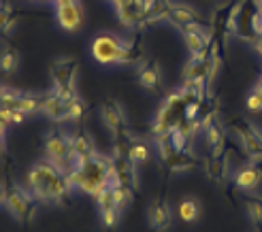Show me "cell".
<instances>
[{"instance_id":"5bb4252c","label":"cell","mask_w":262,"mask_h":232,"mask_svg":"<svg viewBox=\"0 0 262 232\" xmlns=\"http://www.w3.org/2000/svg\"><path fill=\"white\" fill-rule=\"evenodd\" d=\"M56 19L58 26L67 32H75L83 24V5L81 0H73L67 5H56Z\"/></svg>"},{"instance_id":"8d00e7d4","label":"cell","mask_w":262,"mask_h":232,"mask_svg":"<svg viewBox=\"0 0 262 232\" xmlns=\"http://www.w3.org/2000/svg\"><path fill=\"white\" fill-rule=\"evenodd\" d=\"M7 115H9V109L5 107V100H3V94H0V132L7 134Z\"/></svg>"},{"instance_id":"9a60e30c","label":"cell","mask_w":262,"mask_h":232,"mask_svg":"<svg viewBox=\"0 0 262 232\" xmlns=\"http://www.w3.org/2000/svg\"><path fill=\"white\" fill-rule=\"evenodd\" d=\"M94 200H96V204H98V213H100V222H102V226H104V228H115L117 222L122 220V211L115 207L111 185H109V188H104Z\"/></svg>"},{"instance_id":"484cf974","label":"cell","mask_w":262,"mask_h":232,"mask_svg":"<svg viewBox=\"0 0 262 232\" xmlns=\"http://www.w3.org/2000/svg\"><path fill=\"white\" fill-rule=\"evenodd\" d=\"M177 213H179V217H181V222L194 224V222L201 217V202L196 200L194 196L181 198L179 204H177Z\"/></svg>"},{"instance_id":"9c48e42d","label":"cell","mask_w":262,"mask_h":232,"mask_svg":"<svg viewBox=\"0 0 262 232\" xmlns=\"http://www.w3.org/2000/svg\"><path fill=\"white\" fill-rule=\"evenodd\" d=\"M0 94H3L5 107L7 109H19L26 115H34L41 111L43 107V94H34V92H21V89H13V87H3L0 85Z\"/></svg>"},{"instance_id":"f546056e","label":"cell","mask_w":262,"mask_h":232,"mask_svg":"<svg viewBox=\"0 0 262 232\" xmlns=\"http://www.w3.org/2000/svg\"><path fill=\"white\" fill-rule=\"evenodd\" d=\"M19 66V54H17V49H13V47H3L0 49V71L11 75V73H15Z\"/></svg>"},{"instance_id":"ab89813d","label":"cell","mask_w":262,"mask_h":232,"mask_svg":"<svg viewBox=\"0 0 262 232\" xmlns=\"http://www.w3.org/2000/svg\"><path fill=\"white\" fill-rule=\"evenodd\" d=\"M67 3H73V0H54V7L56 5H67Z\"/></svg>"},{"instance_id":"52a82bcc","label":"cell","mask_w":262,"mask_h":232,"mask_svg":"<svg viewBox=\"0 0 262 232\" xmlns=\"http://www.w3.org/2000/svg\"><path fill=\"white\" fill-rule=\"evenodd\" d=\"M124 43L126 41H122V38L113 32H100L94 36V41H92L90 54L98 64H102V66H115V64H120Z\"/></svg>"},{"instance_id":"8fae6325","label":"cell","mask_w":262,"mask_h":232,"mask_svg":"<svg viewBox=\"0 0 262 232\" xmlns=\"http://www.w3.org/2000/svg\"><path fill=\"white\" fill-rule=\"evenodd\" d=\"M232 128H234V132L239 134L247 156L252 160H262V134L247 120H234Z\"/></svg>"},{"instance_id":"60d3db41","label":"cell","mask_w":262,"mask_h":232,"mask_svg":"<svg viewBox=\"0 0 262 232\" xmlns=\"http://www.w3.org/2000/svg\"><path fill=\"white\" fill-rule=\"evenodd\" d=\"M256 92H258V94H260V96H262V83H260V85H258V87H256Z\"/></svg>"},{"instance_id":"7402d4cb","label":"cell","mask_w":262,"mask_h":232,"mask_svg":"<svg viewBox=\"0 0 262 232\" xmlns=\"http://www.w3.org/2000/svg\"><path fill=\"white\" fill-rule=\"evenodd\" d=\"M139 85H143L149 92H162V75L160 66L156 62H145L139 71Z\"/></svg>"},{"instance_id":"83f0119b","label":"cell","mask_w":262,"mask_h":232,"mask_svg":"<svg viewBox=\"0 0 262 232\" xmlns=\"http://www.w3.org/2000/svg\"><path fill=\"white\" fill-rule=\"evenodd\" d=\"M205 171H207L209 179L215 183H224L228 179V166H226V160H222V156L220 158L211 156V160L205 162Z\"/></svg>"},{"instance_id":"1f68e13d","label":"cell","mask_w":262,"mask_h":232,"mask_svg":"<svg viewBox=\"0 0 262 232\" xmlns=\"http://www.w3.org/2000/svg\"><path fill=\"white\" fill-rule=\"evenodd\" d=\"M67 109H69V122H81L88 111V105L83 102V98L75 92L73 96L67 98Z\"/></svg>"},{"instance_id":"7bdbcfd3","label":"cell","mask_w":262,"mask_h":232,"mask_svg":"<svg viewBox=\"0 0 262 232\" xmlns=\"http://www.w3.org/2000/svg\"><path fill=\"white\" fill-rule=\"evenodd\" d=\"M109 3H111V5H113V3H115V0H109Z\"/></svg>"},{"instance_id":"4fadbf2b","label":"cell","mask_w":262,"mask_h":232,"mask_svg":"<svg viewBox=\"0 0 262 232\" xmlns=\"http://www.w3.org/2000/svg\"><path fill=\"white\" fill-rule=\"evenodd\" d=\"M100 120L102 124L107 126V130L117 138L122 132H124V128H126V115H124V109L122 105L117 102L115 98H107L100 105Z\"/></svg>"},{"instance_id":"f1b7e54d","label":"cell","mask_w":262,"mask_h":232,"mask_svg":"<svg viewBox=\"0 0 262 232\" xmlns=\"http://www.w3.org/2000/svg\"><path fill=\"white\" fill-rule=\"evenodd\" d=\"M17 21V13L9 3H3L0 0V36H9L13 26Z\"/></svg>"},{"instance_id":"b9f144b4","label":"cell","mask_w":262,"mask_h":232,"mask_svg":"<svg viewBox=\"0 0 262 232\" xmlns=\"http://www.w3.org/2000/svg\"><path fill=\"white\" fill-rule=\"evenodd\" d=\"M41 3H54V0H41Z\"/></svg>"},{"instance_id":"4dcf8cb0","label":"cell","mask_w":262,"mask_h":232,"mask_svg":"<svg viewBox=\"0 0 262 232\" xmlns=\"http://www.w3.org/2000/svg\"><path fill=\"white\" fill-rule=\"evenodd\" d=\"M111 190H113L115 207L124 213V211L130 207V202H133V188H128V185H124V183H113Z\"/></svg>"},{"instance_id":"3957f363","label":"cell","mask_w":262,"mask_h":232,"mask_svg":"<svg viewBox=\"0 0 262 232\" xmlns=\"http://www.w3.org/2000/svg\"><path fill=\"white\" fill-rule=\"evenodd\" d=\"M232 32L245 41H258L262 34V0H241L232 15Z\"/></svg>"},{"instance_id":"e575fe53","label":"cell","mask_w":262,"mask_h":232,"mask_svg":"<svg viewBox=\"0 0 262 232\" xmlns=\"http://www.w3.org/2000/svg\"><path fill=\"white\" fill-rule=\"evenodd\" d=\"M24 120H26V113H21L19 109H9V115H7L9 126H19V124H24Z\"/></svg>"},{"instance_id":"2e32d148","label":"cell","mask_w":262,"mask_h":232,"mask_svg":"<svg viewBox=\"0 0 262 232\" xmlns=\"http://www.w3.org/2000/svg\"><path fill=\"white\" fill-rule=\"evenodd\" d=\"M41 113L45 115V118H49L54 124H64V122H69L67 98L60 96V94L56 92V89H49V92H45Z\"/></svg>"},{"instance_id":"e0dca14e","label":"cell","mask_w":262,"mask_h":232,"mask_svg":"<svg viewBox=\"0 0 262 232\" xmlns=\"http://www.w3.org/2000/svg\"><path fill=\"white\" fill-rule=\"evenodd\" d=\"M147 220H149V226L154 228V232H166L173 224V211L168 207V202L162 198L154 200L147 209Z\"/></svg>"},{"instance_id":"277c9868","label":"cell","mask_w":262,"mask_h":232,"mask_svg":"<svg viewBox=\"0 0 262 232\" xmlns=\"http://www.w3.org/2000/svg\"><path fill=\"white\" fill-rule=\"evenodd\" d=\"M186 109H188V98L181 89L175 94H168V98L164 100V105L160 107L158 115H156V120H154V126H151L154 136L164 134V132H173L179 126V122L186 118Z\"/></svg>"},{"instance_id":"cb8c5ba5","label":"cell","mask_w":262,"mask_h":232,"mask_svg":"<svg viewBox=\"0 0 262 232\" xmlns=\"http://www.w3.org/2000/svg\"><path fill=\"white\" fill-rule=\"evenodd\" d=\"M126 158L130 162H135L137 166L139 164H145L151 158V149H149V145L143 138H130L128 141V147H126Z\"/></svg>"},{"instance_id":"7c38bea8","label":"cell","mask_w":262,"mask_h":232,"mask_svg":"<svg viewBox=\"0 0 262 232\" xmlns=\"http://www.w3.org/2000/svg\"><path fill=\"white\" fill-rule=\"evenodd\" d=\"M183 38H186V47L192 54V58H203L207 56L213 47V36L209 34L203 26H190L183 30Z\"/></svg>"},{"instance_id":"30bf717a","label":"cell","mask_w":262,"mask_h":232,"mask_svg":"<svg viewBox=\"0 0 262 232\" xmlns=\"http://www.w3.org/2000/svg\"><path fill=\"white\" fill-rule=\"evenodd\" d=\"M147 3L149 0H115L113 9L117 13V19L124 28H141L143 26V17H145L147 11Z\"/></svg>"},{"instance_id":"44dd1931","label":"cell","mask_w":262,"mask_h":232,"mask_svg":"<svg viewBox=\"0 0 262 232\" xmlns=\"http://www.w3.org/2000/svg\"><path fill=\"white\" fill-rule=\"evenodd\" d=\"M113 166H115V181L113 183H124L128 188H137L139 185V177H137V164L130 162L126 156H113ZM111 183V185H113Z\"/></svg>"},{"instance_id":"d6a6232c","label":"cell","mask_w":262,"mask_h":232,"mask_svg":"<svg viewBox=\"0 0 262 232\" xmlns=\"http://www.w3.org/2000/svg\"><path fill=\"white\" fill-rule=\"evenodd\" d=\"M141 58H143V47H141L139 41L124 43L122 56H120V64H137V62H141Z\"/></svg>"},{"instance_id":"7a4b0ae2","label":"cell","mask_w":262,"mask_h":232,"mask_svg":"<svg viewBox=\"0 0 262 232\" xmlns=\"http://www.w3.org/2000/svg\"><path fill=\"white\" fill-rule=\"evenodd\" d=\"M69 179L77 192L96 198L104 188H109L115 181V166L111 156L96 153L83 164H77L69 171Z\"/></svg>"},{"instance_id":"d6986e66","label":"cell","mask_w":262,"mask_h":232,"mask_svg":"<svg viewBox=\"0 0 262 232\" xmlns=\"http://www.w3.org/2000/svg\"><path fill=\"white\" fill-rule=\"evenodd\" d=\"M98 153L94 141L88 132H77L73 134V166L77 164H83L88 162L90 158H94Z\"/></svg>"},{"instance_id":"4316f807","label":"cell","mask_w":262,"mask_h":232,"mask_svg":"<svg viewBox=\"0 0 262 232\" xmlns=\"http://www.w3.org/2000/svg\"><path fill=\"white\" fill-rule=\"evenodd\" d=\"M164 164H166L171 171L179 173V171L194 169V166H196V158L192 156V153H188V149H177L171 158L164 160Z\"/></svg>"},{"instance_id":"8992f818","label":"cell","mask_w":262,"mask_h":232,"mask_svg":"<svg viewBox=\"0 0 262 232\" xmlns=\"http://www.w3.org/2000/svg\"><path fill=\"white\" fill-rule=\"evenodd\" d=\"M36 202L38 200L34 198V194H32L28 188L13 183V185L7 188V196H5V204H3V207L7 209V213L15 222L28 224L32 217H34V213H36Z\"/></svg>"},{"instance_id":"74e56055","label":"cell","mask_w":262,"mask_h":232,"mask_svg":"<svg viewBox=\"0 0 262 232\" xmlns=\"http://www.w3.org/2000/svg\"><path fill=\"white\" fill-rule=\"evenodd\" d=\"M7 153V143H5V132H0V156Z\"/></svg>"},{"instance_id":"ba28073f","label":"cell","mask_w":262,"mask_h":232,"mask_svg":"<svg viewBox=\"0 0 262 232\" xmlns=\"http://www.w3.org/2000/svg\"><path fill=\"white\" fill-rule=\"evenodd\" d=\"M77 73H79V62L75 58H60L54 62V66H51V79H54V89L60 96L69 98L75 94Z\"/></svg>"},{"instance_id":"5b68a950","label":"cell","mask_w":262,"mask_h":232,"mask_svg":"<svg viewBox=\"0 0 262 232\" xmlns=\"http://www.w3.org/2000/svg\"><path fill=\"white\" fill-rule=\"evenodd\" d=\"M43 153L49 162H54L58 169L71 171L73 169V134H69L62 128H54L45 134Z\"/></svg>"},{"instance_id":"ac0fdd59","label":"cell","mask_w":262,"mask_h":232,"mask_svg":"<svg viewBox=\"0 0 262 232\" xmlns=\"http://www.w3.org/2000/svg\"><path fill=\"white\" fill-rule=\"evenodd\" d=\"M166 21H171L175 28H179L181 32L190 28V26H199L201 24V15L196 13L190 5H183V3H173L171 11H168V17Z\"/></svg>"},{"instance_id":"6da1fadb","label":"cell","mask_w":262,"mask_h":232,"mask_svg":"<svg viewBox=\"0 0 262 232\" xmlns=\"http://www.w3.org/2000/svg\"><path fill=\"white\" fill-rule=\"evenodd\" d=\"M26 188L32 192L38 202L49 204V207H64L75 192L69 173L58 169L47 158L34 162L32 169L26 173Z\"/></svg>"},{"instance_id":"d590c367","label":"cell","mask_w":262,"mask_h":232,"mask_svg":"<svg viewBox=\"0 0 262 232\" xmlns=\"http://www.w3.org/2000/svg\"><path fill=\"white\" fill-rule=\"evenodd\" d=\"M247 109H250V111H262V96L256 92V89H254V92L250 94V96H247Z\"/></svg>"},{"instance_id":"f35d334b","label":"cell","mask_w":262,"mask_h":232,"mask_svg":"<svg viewBox=\"0 0 262 232\" xmlns=\"http://www.w3.org/2000/svg\"><path fill=\"white\" fill-rule=\"evenodd\" d=\"M5 196H7V188H5L3 183H0V207L5 204Z\"/></svg>"},{"instance_id":"ffe728a7","label":"cell","mask_w":262,"mask_h":232,"mask_svg":"<svg viewBox=\"0 0 262 232\" xmlns=\"http://www.w3.org/2000/svg\"><path fill=\"white\" fill-rule=\"evenodd\" d=\"M203 126H205V138H207L209 149H211V153L215 158H220L222 151H224V143H226L224 128H222V124L217 122L215 115H213V118H209V120H205Z\"/></svg>"},{"instance_id":"d4e9b609","label":"cell","mask_w":262,"mask_h":232,"mask_svg":"<svg viewBox=\"0 0 262 232\" xmlns=\"http://www.w3.org/2000/svg\"><path fill=\"white\" fill-rule=\"evenodd\" d=\"M260 181H262V169H258L254 164L243 166V169L237 173V177H234V183H237L241 190H254Z\"/></svg>"},{"instance_id":"603a6c76","label":"cell","mask_w":262,"mask_h":232,"mask_svg":"<svg viewBox=\"0 0 262 232\" xmlns=\"http://www.w3.org/2000/svg\"><path fill=\"white\" fill-rule=\"evenodd\" d=\"M171 0H149L147 3V11L145 17H143V26H154L158 21H164L168 17V11H171Z\"/></svg>"},{"instance_id":"836d02e7","label":"cell","mask_w":262,"mask_h":232,"mask_svg":"<svg viewBox=\"0 0 262 232\" xmlns=\"http://www.w3.org/2000/svg\"><path fill=\"white\" fill-rule=\"evenodd\" d=\"M243 202H245V209H247L250 220L256 226L262 228V196H245Z\"/></svg>"}]
</instances>
